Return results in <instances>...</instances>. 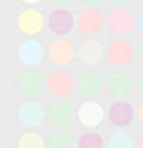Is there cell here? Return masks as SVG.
<instances>
[{
	"mask_svg": "<svg viewBox=\"0 0 143 148\" xmlns=\"http://www.w3.org/2000/svg\"><path fill=\"white\" fill-rule=\"evenodd\" d=\"M110 90L114 94H127L130 90H132V79H130V74L125 72H116L112 79H110Z\"/></svg>",
	"mask_w": 143,
	"mask_h": 148,
	"instance_id": "obj_1",
	"label": "cell"
},
{
	"mask_svg": "<svg viewBox=\"0 0 143 148\" xmlns=\"http://www.w3.org/2000/svg\"><path fill=\"white\" fill-rule=\"evenodd\" d=\"M78 85L83 88V92H87V94H96L98 90H101L103 81H101V76H98L96 72H87V74H83V76H80Z\"/></svg>",
	"mask_w": 143,
	"mask_h": 148,
	"instance_id": "obj_2",
	"label": "cell"
},
{
	"mask_svg": "<svg viewBox=\"0 0 143 148\" xmlns=\"http://www.w3.org/2000/svg\"><path fill=\"white\" fill-rule=\"evenodd\" d=\"M49 117H52L54 123H58V126H65L67 121L72 119V110L67 103H56V106H52V112H49Z\"/></svg>",
	"mask_w": 143,
	"mask_h": 148,
	"instance_id": "obj_3",
	"label": "cell"
},
{
	"mask_svg": "<svg viewBox=\"0 0 143 148\" xmlns=\"http://www.w3.org/2000/svg\"><path fill=\"white\" fill-rule=\"evenodd\" d=\"M40 85H43V81H40V76L38 74H25L22 79H20V88L25 90L27 94H34V92H38L40 90Z\"/></svg>",
	"mask_w": 143,
	"mask_h": 148,
	"instance_id": "obj_4",
	"label": "cell"
},
{
	"mask_svg": "<svg viewBox=\"0 0 143 148\" xmlns=\"http://www.w3.org/2000/svg\"><path fill=\"white\" fill-rule=\"evenodd\" d=\"M72 146H74V141H72V137L65 135V132L54 135L52 141H49V148H72Z\"/></svg>",
	"mask_w": 143,
	"mask_h": 148,
	"instance_id": "obj_5",
	"label": "cell"
},
{
	"mask_svg": "<svg viewBox=\"0 0 143 148\" xmlns=\"http://www.w3.org/2000/svg\"><path fill=\"white\" fill-rule=\"evenodd\" d=\"M110 148H132V139L125 137V135H116L110 141Z\"/></svg>",
	"mask_w": 143,
	"mask_h": 148,
	"instance_id": "obj_6",
	"label": "cell"
},
{
	"mask_svg": "<svg viewBox=\"0 0 143 148\" xmlns=\"http://www.w3.org/2000/svg\"><path fill=\"white\" fill-rule=\"evenodd\" d=\"M141 61H143V47H141Z\"/></svg>",
	"mask_w": 143,
	"mask_h": 148,
	"instance_id": "obj_7",
	"label": "cell"
},
{
	"mask_svg": "<svg viewBox=\"0 0 143 148\" xmlns=\"http://www.w3.org/2000/svg\"><path fill=\"white\" fill-rule=\"evenodd\" d=\"M85 2H96V0H85Z\"/></svg>",
	"mask_w": 143,
	"mask_h": 148,
	"instance_id": "obj_8",
	"label": "cell"
},
{
	"mask_svg": "<svg viewBox=\"0 0 143 148\" xmlns=\"http://www.w3.org/2000/svg\"><path fill=\"white\" fill-rule=\"evenodd\" d=\"M141 90H143V79H141Z\"/></svg>",
	"mask_w": 143,
	"mask_h": 148,
	"instance_id": "obj_9",
	"label": "cell"
},
{
	"mask_svg": "<svg viewBox=\"0 0 143 148\" xmlns=\"http://www.w3.org/2000/svg\"><path fill=\"white\" fill-rule=\"evenodd\" d=\"M116 2H125V0H116Z\"/></svg>",
	"mask_w": 143,
	"mask_h": 148,
	"instance_id": "obj_10",
	"label": "cell"
},
{
	"mask_svg": "<svg viewBox=\"0 0 143 148\" xmlns=\"http://www.w3.org/2000/svg\"><path fill=\"white\" fill-rule=\"evenodd\" d=\"M61 2H63V0H61Z\"/></svg>",
	"mask_w": 143,
	"mask_h": 148,
	"instance_id": "obj_11",
	"label": "cell"
}]
</instances>
